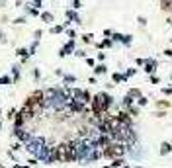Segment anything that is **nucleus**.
Segmentation results:
<instances>
[{"instance_id":"f257e3e1","label":"nucleus","mask_w":172,"mask_h":168,"mask_svg":"<svg viewBox=\"0 0 172 168\" xmlns=\"http://www.w3.org/2000/svg\"><path fill=\"white\" fill-rule=\"evenodd\" d=\"M102 154L106 156V159H123V154H125V145L123 143H117V141H113L112 145H108L106 149H102Z\"/></svg>"},{"instance_id":"f03ea898","label":"nucleus","mask_w":172,"mask_h":168,"mask_svg":"<svg viewBox=\"0 0 172 168\" xmlns=\"http://www.w3.org/2000/svg\"><path fill=\"white\" fill-rule=\"evenodd\" d=\"M98 98H100V102H102V106H104V110H110V106H112V96L110 94H106V92H102V94H96Z\"/></svg>"},{"instance_id":"7ed1b4c3","label":"nucleus","mask_w":172,"mask_h":168,"mask_svg":"<svg viewBox=\"0 0 172 168\" xmlns=\"http://www.w3.org/2000/svg\"><path fill=\"white\" fill-rule=\"evenodd\" d=\"M117 119H119L121 125H131V115H129V112H119V113H117Z\"/></svg>"},{"instance_id":"20e7f679","label":"nucleus","mask_w":172,"mask_h":168,"mask_svg":"<svg viewBox=\"0 0 172 168\" xmlns=\"http://www.w3.org/2000/svg\"><path fill=\"white\" fill-rule=\"evenodd\" d=\"M14 135L18 137V139H22V141H26V143H28L29 139H31V135H29V133H26V131L22 129V127H16L14 129Z\"/></svg>"},{"instance_id":"39448f33","label":"nucleus","mask_w":172,"mask_h":168,"mask_svg":"<svg viewBox=\"0 0 172 168\" xmlns=\"http://www.w3.org/2000/svg\"><path fill=\"white\" fill-rule=\"evenodd\" d=\"M72 47H75V41H72V39H70V41L67 43V45L63 47V49H61V53H59V55H61V57H65V55H69V51H70V49H72Z\"/></svg>"},{"instance_id":"423d86ee","label":"nucleus","mask_w":172,"mask_h":168,"mask_svg":"<svg viewBox=\"0 0 172 168\" xmlns=\"http://www.w3.org/2000/svg\"><path fill=\"white\" fill-rule=\"evenodd\" d=\"M172 150V145H168V143H162V149H160V154H166Z\"/></svg>"},{"instance_id":"0eeeda50","label":"nucleus","mask_w":172,"mask_h":168,"mask_svg":"<svg viewBox=\"0 0 172 168\" xmlns=\"http://www.w3.org/2000/svg\"><path fill=\"white\" fill-rule=\"evenodd\" d=\"M131 104H133V100H131V96L127 94L125 98H123V106H125V107H131Z\"/></svg>"},{"instance_id":"6e6552de","label":"nucleus","mask_w":172,"mask_h":168,"mask_svg":"<svg viewBox=\"0 0 172 168\" xmlns=\"http://www.w3.org/2000/svg\"><path fill=\"white\" fill-rule=\"evenodd\" d=\"M121 164H123V159H116L112 162V166H108V168H117V166H121Z\"/></svg>"},{"instance_id":"1a4fd4ad","label":"nucleus","mask_w":172,"mask_h":168,"mask_svg":"<svg viewBox=\"0 0 172 168\" xmlns=\"http://www.w3.org/2000/svg\"><path fill=\"white\" fill-rule=\"evenodd\" d=\"M94 70H96V75H104V72H106V66H104V65H98Z\"/></svg>"},{"instance_id":"9d476101","label":"nucleus","mask_w":172,"mask_h":168,"mask_svg":"<svg viewBox=\"0 0 172 168\" xmlns=\"http://www.w3.org/2000/svg\"><path fill=\"white\" fill-rule=\"evenodd\" d=\"M41 18L45 20V22H51V20H53V16L49 14V12H43V14H41Z\"/></svg>"},{"instance_id":"9b49d317","label":"nucleus","mask_w":172,"mask_h":168,"mask_svg":"<svg viewBox=\"0 0 172 168\" xmlns=\"http://www.w3.org/2000/svg\"><path fill=\"white\" fill-rule=\"evenodd\" d=\"M145 70H147V72H153V70H154V61H149V65H147Z\"/></svg>"},{"instance_id":"f8f14e48","label":"nucleus","mask_w":172,"mask_h":168,"mask_svg":"<svg viewBox=\"0 0 172 168\" xmlns=\"http://www.w3.org/2000/svg\"><path fill=\"white\" fill-rule=\"evenodd\" d=\"M82 41H84V43H90V41H92V35H90V33L82 35Z\"/></svg>"},{"instance_id":"ddd939ff","label":"nucleus","mask_w":172,"mask_h":168,"mask_svg":"<svg viewBox=\"0 0 172 168\" xmlns=\"http://www.w3.org/2000/svg\"><path fill=\"white\" fill-rule=\"evenodd\" d=\"M6 117H8L10 121H12V119L16 117V110H10V112H8V115H6Z\"/></svg>"},{"instance_id":"4468645a","label":"nucleus","mask_w":172,"mask_h":168,"mask_svg":"<svg viewBox=\"0 0 172 168\" xmlns=\"http://www.w3.org/2000/svg\"><path fill=\"white\" fill-rule=\"evenodd\" d=\"M18 55L20 57H28L29 53H28V49H18Z\"/></svg>"},{"instance_id":"2eb2a0df","label":"nucleus","mask_w":172,"mask_h":168,"mask_svg":"<svg viewBox=\"0 0 172 168\" xmlns=\"http://www.w3.org/2000/svg\"><path fill=\"white\" fill-rule=\"evenodd\" d=\"M129 96H141V92L137 88H133V90H129Z\"/></svg>"},{"instance_id":"dca6fc26","label":"nucleus","mask_w":172,"mask_h":168,"mask_svg":"<svg viewBox=\"0 0 172 168\" xmlns=\"http://www.w3.org/2000/svg\"><path fill=\"white\" fill-rule=\"evenodd\" d=\"M51 31H53V33H61V31H63V26H55Z\"/></svg>"},{"instance_id":"f3484780","label":"nucleus","mask_w":172,"mask_h":168,"mask_svg":"<svg viewBox=\"0 0 172 168\" xmlns=\"http://www.w3.org/2000/svg\"><path fill=\"white\" fill-rule=\"evenodd\" d=\"M123 78H125V76L117 75V72H116V75H113V80H116V82H121V80H123Z\"/></svg>"},{"instance_id":"a211bd4d","label":"nucleus","mask_w":172,"mask_h":168,"mask_svg":"<svg viewBox=\"0 0 172 168\" xmlns=\"http://www.w3.org/2000/svg\"><path fill=\"white\" fill-rule=\"evenodd\" d=\"M157 106H160V107H168V106H170V102H166V100H162V102H158Z\"/></svg>"},{"instance_id":"6ab92c4d","label":"nucleus","mask_w":172,"mask_h":168,"mask_svg":"<svg viewBox=\"0 0 172 168\" xmlns=\"http://www.w3.org/2000/svg\"><path fill=\"white\" fill-rule=\"evenodd\" d=\"M100 47H112V41H110V39H106L104 43H100Z\"/></svg>"},{"instance_id":"aec40b11","label":"nucleus","mask_w":172,"mask_h":168,"mask_svg":"<svg viewBox=\"0 0 172 168\" xmlns=\"http://www.w3.org/2000/svg\"><path fill=\"white\" fill-rule=\"evenodd\" d=\"M10 82H12V80H10L8 76H4V78H0V84H10Z\"/></svg>"},{"instance_id":"412c9836","label":"nucleus","mask_w":172,"mask_h":168,"mask_svg":"<svg viewBox=\"0 0 172 168\" xmlns=\"http://www.w3.org/2000/svg\"><path fill=\"white\" fill-rule=\"evenodd\" d=\"M147 104V98H143V96H139V106H145Z\"/></svg>"},{"instance_id":"4be33fe9","label":"nucleus","mask_w":172,"mask_h":168,"mask_svg":"<svg viewBox=\"0 0 172 168\" xmlns=\"http://www.w3.org/2000/svg\"><path fill=\"white\" fill-rule=\"evenodd\" d=\"M151 82H153V84H158V82H160V80H158L157 76H151Z\"/></svg>"},{"instance_id":"5701e85b","label":"nucleus","mask_w":172,"mask_h":168,"mask_svg":"<svg viewBox=\"0 0 172 168\" xmlns=\"http://www.w3.org/2000/svg\"><path fill=\"white\" fill-rule=\"evenodd\" d=\"M164 55H166V57H172V49H166V51H164Z\"/></svg>"},{"instance_id":"b1692460","label":"nucleus","mask_w":172,"mask_h":168,"mask_svg":"<svg viewBox=\"0 0 172 168\" xmlns=\"http://www.w3.org/2000/svg\"><path fill=\"white\" fill-rule=\"evenodd\" d=\"M162 92H164V94H172V88H164Z\"/></svg>"}]
</instances>
